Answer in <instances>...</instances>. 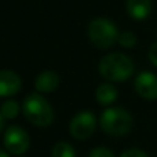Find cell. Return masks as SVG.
<instances>
[{"label": "cell", "mask_w": 157, "mask_h": 157, "mask_svg": "<svg viewBox=\"0 0 157 157\" xmlns=\"http://www.w3.org/2000/svg\"><path fill=\"white\" fill-rule=\"evenodd\" d=\"M99 73L110 81H123L134 73V62L128 55L113 52L99 61Z\"/></svg>", "instance_id": "6da1fadb"}, {"label": "cell", "mask_w": 157, "mask_h": 157, "mask_svg": "<svg viewBox=\"0 0 157 157\" xmlns=\"http://www.w3.org/2000/svg\"><path fill=\"white\" fill-rule=\"evenodd\" d=\"M24 114L32 124L39 127H47L54 120V110L51 105L44 97H41L37 92L26 95L22 103Z\"/></svg>", "instance_id": "7a4b0ae2"}, {"label": "cell", "mask_w": 157, "mask_h": 157, "mask_svg": "<svg viewBox=\"0 0 157 157\" xmlns=\"http://www.w3.org/2000/svg\"><path fill=\"white\" fill-rule=\"evenodd\" d=\"M99 124L106 134L121 136L130 132L132 127V116L123 108H108L101 114Z\"/></svg>", "instance_id": "3957f363"}, {"label": "cell", "mask_w": 157, "mask_h": 157, "mask_svg": "<svg viewBox=\"0 0 157 157\" xmlns=\"http://www.w3.org/2000/svg\"><path fill=\"white\" fill-rule=\"evenodd\" d=\"M88 36L92 44L99 48L112 47L119 40L117 26L108 18H94L88 25Z\"/></svg>", "instance_id": "277c9868"}, {"label": "cell", "mask_w": 157, "mask_h": 157, "mask_svg": "<svg viewBox=\"0 0 157 157\" xmlns=\"http://www.w3.org/2000/svg\"><path fill=\"white\" fill-rule=\"evenodd\" d=\"M4 146L11 155H24L30 146V138L28 132L19 125H10L4 132Z\"/></svg>", "instance_id": "5b68a950"}, {"label": "cell", "mask_w": 157, "mask_h": 157, "mask_svg": "<svg viewBox=\"0 0 157 157\" xmlns=\"http://www.w3.org/2000/svg\"><path fill=\"white\" fill-rule=\"evenodd\" d=\"M95 125H97V120L95 116L88 110L78 112L77 114H75L71 120L69 124V131L71 135L76 139H87L94 134Z\"/></svg>", "instance_id": "8992f818"}, {"label": "cell", "mask_w": 157, "mask_h": 157, "mask_svg": "<svg viewBox=\"0 0 157 157\" xmlns=\"http://www.w3.org/2000/svg\"><path fill=\"white\" fill-rule=\"evenodd\" d=\"M135 90L145 99H157V76L152 72H141L134 81Z\"/></svg>", "instance_id": "52a82bcc"}, {"label": "cell", "mask_w": 157, "mask_h": 157, "mask_svg": "<svg viewBox=\"0 0 157 157\" xmlns=\"http://www.w3.org/2000/svg\"><path fill=\"white\" fill-rule=\"evenodd\" d=\"M21 77L13 71H0V97H10L21 90Z\"/></svg>", "instance_id": "ba28073f"}, {"label": "cell", "mask_w": 157, "mask_h": 157, "mask_svg": "<svg viewBox=\"0 0 157 157\" xmlns=\"http://www.w3.org/2000/svg\"><path fill=\"white\" fill-rule=\"evenodd\" d=\"M125 6L128 14L136 21L147 18L152 11V0H127Z\"/></svg>", "instance_id": "9c48e42d"}, {"label": "cell", "mask_w": 157, "mask_h": 157, "mask_svg": "<svg viewBox=\"0 0 157 157\" xmlns=\"http://www.w3.org/2000/svg\"><path fill=\"white\" fill-rule=\"evenodd\" d=\"M59 84V77L54 71H44L36 77L35 87L37 91L41 92H51Z\"/></svg>", "instance_id": "30bf717a"}, {"label": "cell", "mask_w": 157, "mask_h": 157, "mask_svg": "<svg viewBox=\"0 0 157 157\" xmlns=\"http://www.w3.org/2000/svg\"><path fill=\"white\" fill-rule=\"evenodd\" d=\"M117 88L112 83H102L98 86L97 91H95V97H97L98 102L102 105H109L117 98Z\"/></svg>", "instance_id": "8fae6325"}, {"label": "cell", "mask_w": 157, "mask_h": 157, "mask_svg": "<svg viewBox=\"0 0 157 157\" xmlns=\"http://www.w3.org/2000/svg\"><path fill=\"white\" fill-rule=\"evenodd\" d=\"M19 113V103L14 99H7L2 103L0 108V114L3 116V119H15Z\"/></svg>", "instance_id": "7c38bea8"}, {"label": "cell", "mask_w": 157, "mask_h": 157, "mask_svg": "<svg viewBox=\"0 0 157 157\" xmlns=\"http://www.w3.org/2000/svg\"><path fill=\"white\" fill-rule=\"evenodd\" d=\"M51 157H76V150L68 142H58L52 147Z\"/></svg>", "instance_id": "4fadbf2b"}, {"label": "cell", "mask_w": 157, "mask_h": 157, "mask_svg": "<svg viewBox=\"0 0 157 157\" xmlns=\"http://www.w3.org/2000/svg\"><path fill=\"white\" fill-rule=\"evenodd\" d=\"M119 43L121 44L123 47H134L136 44L135 33L130 32V30L121 32V33H120V36H119Z\"/></svg>", "instance_id": "5bb4252c"}, {"label": "cell", "mask_w": 157, "mask_h": 157, "mask_svg": "<svg viewBox=\"0 0 157 157\" xmlns=\"http://www.w3.org/2000/svg\"><path fill=\"white\" fill-rule=\"evenodd\" d=\"M88 157H114V155L112 150L108 149V147L99 146V147H94V149L90 152Z\"/></svg>", "instance_id": "9a60e30c"}, {"label": "cell", "mask_w": 157, "mask_h": 157, "mask_svg": "<svg viewBox=\"0 0 157 157\" xmlns=\"http://www.w3.org/2000/svg\"><path fill=\"white\" fill-rule=\"evenodd\" d=\"M120 157H149V156H147L144 150L134 147V149H128V150H125V152H123Z\"/></svg>", "instance_id": "2e32d148"}, {"label": "cell", "mask_w": 157, "mask_h": 157, "mask_svg": "<svg viewBox=\"0 0 157 157\" xmlns=\"http://www.w3.org/2000/svg\"><path fill=\"white\" fill-rule=\"evenodd\" d=\"M149 59L157 68V41L155 44H152V47H150V50H149Z\"/></svg>", "instance_id": "e0dca14e"}, {"label": "cell", "mask_w": 157, "mask_h": 157, "mask_svg": "<svg viewBox=\"0 0 157 157\" xmlns=\"http://www.w3.org/2000/svg\"><path fill=\"white\" fill-rule=\"evenodd\" d=\"M3 125H4V119H3V116L0 114V131L3 130Z\"/></svg>", "instance_id": "ac0fdd59"}, {"label": "cell", "mask_w": 157, "mask_h": 157, "mask_svg": "<svg viewBox=\"0 0 157 157\" xmlns=\"http://www.w3.org/2000/svg\"><path fill=\"white\" fill-rule=\"evenodd\" d=\"M0 157H8V153H7V152H4V150H2V149H0Z\"/></svg>", "instance_id": "d6986e66"}, {"label": "cell", "mask_w": 157, "mask_h": 157, "mask_svg": "<svg viewBox=\"0 0 157 157\" xmlns=\"http://www.w3.org/2000/svg\"><path fill=\"white\" fill-rule=\"evenodd\" d=\"M19 157H22V156H19Z\"/></svg>", "instance_id": "ffe728a7"}]
</instances>
